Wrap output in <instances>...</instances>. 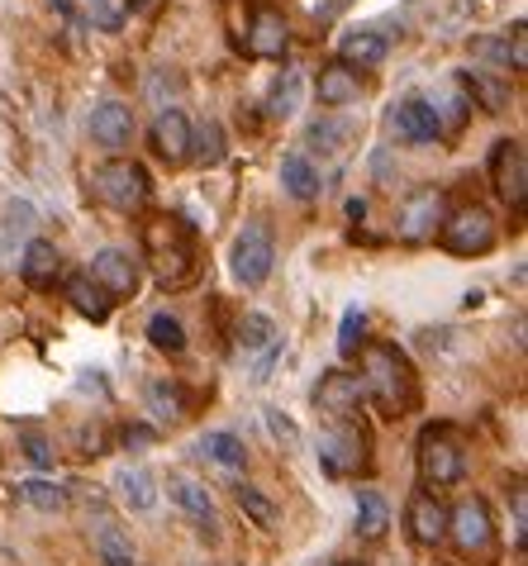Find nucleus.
I'll use <instances>...</instances> for the list:
<instances>
[{"label":"nucleus","instance_id":"f257e3e1","mask_svg":"<svg viewBox=\"0 0 528 566\" xmlns=\"http://www.w3.org/2000/svg\"><path fill=\"white\" fill-rule=\"evenodd\" d=\"M357 361H362V396L377 405L381 419H405L414 415L419 405V376H414V361L405 357V348L395 343H362L357 348Z\"/></svg>","mask_w":528,"mask_h":566},{"label":"nucleus","instance_id":"f03ea898","mask_svg":"<svg viewBox=\"0 0 528 566\" xmlns=\"http://www.w3.org/2000/svg\"><path fill=\"white\" fill-rule=\"evenodd\" d=\"M144 253H148V266L162 291L196 286V276H200L196 224H186L177 214H158L152 224H144Z\"/></svg>","mask_w":528,"mask_h":566},{"label":"nucleus","instance_id":"7ed1b4c3","mask_svg":"<svg viewBox=\"0 0 528 566\" xmlns=\"http://www.w3.org/2000/svg\"><path fill=\"white\" fill-rule=\"evenodd\" d=\"M419 476L433 491L443 485H457L467 476V438H462L457 423H429L419 433Z\"/></svg>","mask_w":528,"mask_h":566},{"label":"nucleus","instance_id":"20e7f679","mask_svg":"<svg viewBox=\"0 0 528 566\" xmlns=\"http://www.w3.org/2000/svg\"><path fill=\"white\" fill-rule=\"evenodd\" d=\"M91 186H96V196L119 214H134L152 200V177L134 163V157H110V163H101Z\"/></svg>","mask_w":528,"mask_h":566},{"label":"nucleus","instance_id":"39448f33","mask_svg":"<svg viewBox=\"0 0 528 566\" xmlns=\"http://www.w3.org/2000/svg\"><path fill=\"white\" fill-rule=\"evenodd\" d=\"M495 239H500V224H495V214L486 206H462L443 219L439 229V243L447 248L453 258H486Z\"/></svg>","mask_w":528,"mask_h":566},{"label":"nucleus","instance_id":"423d86ee","mask_svg":"<svg viewBox=\"0 0 528 566\" xmlns=\"http://www.w3.org/2000/svg\"><path fill=\"white\" fill-rule=\"evenodd\" d=\"M447 538L457 543L462 557L472 562H490L495 557V518L490 505L481 495H467L457 510H447Z\"/></svg>","mask_w":528,"mask_h":566},{"label":"nucleus","instance_id":"0eeeda50","mask_svg":"<svg viewBox=\"0 0 528 566\" xmlns=\"http://www.w3.org/2000/svg\"><path fill=\"white\" fill-rule=\"evenodd\" d=\"M319 467L329 476H367L371 471V433L357 419H344L329 438H319Z\"/></svg>","mask_w":528,"mask_h":566},{"label":"nucleus","instance_id":"6e6552de","mask_svg":"<svg viewBox=\"0 0 528 566\" xmlns=\"http://www.w3.org/2000/svg\"><path fill=\"white\" fill-rule=\"evenodd\" d=\"M229 262H234V276H239V286H247V291L267 286V276H272V262H276L272 229H267V224H243V233L234 239V253H229Z\"/></svg>","mask_w":528,"mask_h":566},{"label":"nucleus","instance_id":"1a4fd4ad","mask_svg":"<svg viewBox=\"0 0 528 566\" xmlns=\"http://www.w3.org/2000/svg\"><path fill=\"white\" fill-rule=\"evenodd\" d=\"M443 219H447V196L433 191V186H419L395 214V233L405 243H429L443 229Z\"/></svg>","mask_w":528,"mask_h":566},{"label":"nucleus","instance_id":"9d476101","mask_svg":"<svg viewBox=\"0 0 528 566\" xmlns=\"http://www.w3.org/2000/svg\"><path fill=\"white\" fill-rule=\"evenodd\" d=\"M490 181H495V191H500L505 206L524 210V200H528V163H524L519 138H500V144L490 148Z\"/></svg>","mask_w":528,"mask_h":566},{"label":"nucleus","instance_id":"9b49d317","mask_svg":"<svg viewBox=\"0 0 528 566\" xmlns=\"http://www.w3.org/2000/svg\"><path fill=\"white\" fill-rule=\"evenodd\" d=\"M86 276L96 281L110 301H129V295L138 291V281H144V272H138V258L124 253V248H101V253L91 258Z\"/></svg>","mask_w":528,"mask_h":566},{"label":"nucleus","instance_id":"f8f14e48","mask_svg":"<svg viewBox=\"0 0 528 566\" xmlns=\"http://www.w3.org/2000/svg\"><path fill=\"white\" fill-rule=\"evenodd\" d=\"M362 381H357L352 371H324L319 376V386H315V405H319V415H329L334 423H344L352 419L357 410H362Z\"/></svg>","mask_w":528,"mask_h":566},{"label":"nucleus","instance_id":"ddd939ff","mask_svg":"<svg viewBox=\"0 0 528 566\" xmlns=\"http://www.w3.org/2000/svg\"><path fill=\"white\" fill-rule=\"evenodd\" d=\"M405 528L419 547H439L447 538V505L439 500V491H414L405 505Z\"/></svg>","mask_w":528,"mask_h":566},{"label":"nucleus","instance_id":"4468645a","mask_svg":"<svg viewBox=\"0 0 528 566\" xmlns=\"http://www.w3.org/2000/svg\"><path fill=\"white\" fill-rule=\"evenodd\" d=\"M148 144L167 167L186 163V157H191V119H186L177 105L158 109V119H152V129H148Z\"/></svg>","mask_w":528,"mask_h":566},{"label":"nucleus","instance_id":"2eb2a0df","mask_svg":"<svg viewBox=\"0 0 528 566\" xmlns=\"http://www.w3.org/2000/svg\"><path fill=\"white\" fill-rule=\"evenodd\" d=\"M391 134L400 144H439L443 138V124L433 115V105L424 96H410L391 109Z\"/></svg>","mask_w":528,"mask_h":566},{"label":"nucleus","instance_id":"dca6fc26","mask_svg":"<svg viewBox=\"0 0 528 566\" xmlns=\"http://www.w3.org/2000/svg\"><path fill=\"white\" fill-rule=\"evenodd\" d=\"M91 138L119 157L134 144V109L124 101H101L96 109H91Z\"/></svg>","mask_w":528,"mask_h":566},{"label":"nucleus","instance_id":"f3484780","mask_svg":"<svg viewBox=\"0 0 528 566\" xmlns=\"http://www.w3.org/2000/svg\"><path fill=\"white\" fill-rule=\"evenodd\" d=\"M167 495H172V505L177 510H186L200 524V533L214 543L220 538V518H214V495H210V485H200V481H191V476H172L167 481Z\"/></svg>","mask_w":528,"mask_h":566},{"label":"nucleus","instance_id":"a211bd4d","mask_svg":"<svg viewBox=\"0 0 528 566\" xmlns=\"http://www.w3.org/2000/svg\"><path fill=\"white\" fill-rule=\"evenodd\" d=\"M20 276L34 291H53L57 281H62V253H57L49 239H29L24 243V258H20Z\"/></svg>","mask_w":528,"mask_h":566},{"label":"nucleus","instance_id":"6ab92c4d","mask_svg":"<svg viewBox=\"0 0 528 566\" xmlns=\"http://www.w3.org/2000/svg\"><path fill=\"white\" fill-rule=\"evenodd\" d=\"M315 96L324 109H344V105H357L362 96V76L344 62H329V67H319V82H315Z\"/></svg>","mask_w":528,"mask_h":566},{"label":"nucleus","instance_id":"aec40b11","mask_svg":"<svg viewBox=\"0 0 528 566\" xmlns=\"http://www.w3.org/2000/svg\"><path fill=\"white\" fill-rule=\"evenodd\" d=\"M196 458L224 467V471H243L247 467V443L239 433H229V429H210V433L196 438Z\"/></svg>","mask_w":528,"mask_h":566},{"label":"nucleus","instance_id":"412c9836","mask_svg":"<svg viewBox=\"0 0 528 566\" xmlns=\"http://www.w3.org/2000/svg\"><path fill=\"white\" fill-rule=\"evenodd\" d=\"M243 43H247V53H253V57H282L286 43H291L282 10H257L253 14V29H247Z\"/></svg>","mask_w":528,"mask_h":566},{"label":"nucleus","instance_id":"4be33fe9","mask_svg":"<svg viewBox=\"0 0 528 566\" xmlns=\"http://www.w3.org/2000/svg\"><path fill=\"white\" fill-rule=\"evenodd\" d=\"M338 62L352 67V72L381 67L386 62V34H377V29H352V34H344V43H338Z\"/></svg>","mask_w":528,"mask_h":566},{"label":"nucleus","instance_id":"5701e85b","mask_svg":"<svg viewBox=\"0 0 528 566\" xmlns=\"http://www.w3.org/2000/svg\"><path fill=\"white\" fill-rule=\"evenodd\" d=\"M67 301H72V310L82 314V319H91V324H105V319H110V310H115V301H110V295H105L86 272L67 276Z\"/></svg>","mask_w":528,"mask_h":566},{"label":"nucleus","instance_id":"b1692460","mask_svg":"<svg viewBox=\"0 0 528 566\" xmlns=\"http://www.w3.org/2000/svg\"><path fill=\"white\" fill-rule=\"evenodd\" d=\"M115 495H119V505H124V510L148 514L152 505H158V481H152L144 467H124L119 476H115Z\"/></svg>","mask_w":528,"mask_h":566},{"label":"nucleus","instance_id":"393cba45","mask_svg":"<svg viewBox=\"0 0 528 566\" xmlns=\"http://www.w3.org/2000/svg\"><path fill=\"white\" fill-rule=\"evenodd\" d=\"M144 405H148V415L158 419V423H181L186 419V390L172 381V376H158V381H148Z\"/></svg>","mask_w":528,"mask_h":566},{"label":"nucleus","instance_id":"a878e982","mask_svg":"<svg viewBox=\"0 0 528 566\" xmlns=\"http://www.w3.org/2000/svg\"><path fill=\"white\" fill-rule=\"evenodd\" d=\"M10 491H14V500H20V505L39 510V514H62V510L72 505V495L62 491L57 481H39V476H34V481H14Z\"/></svg>","mask_w":528,"mask_h":566},{"label":"nucleus","instance_id":"bb28decb","mask_svg":"<svg viewBox=\"0 0 528 566\" xmlns=\"http://www.w3.org/2000/svg\"><path fill=\"white\" fill-rule=\"evenodd\" d=\"M282 186H286V196H295V200H315L319 196L315 163H309L305 153H286L282 157Z\"/></svg>","mask_w":528,"mask_h":566},{"label":"nucleus","instance_id":"cd10ccee","mask_svg":"<svg viewBox=\"0 0 528 566\" xmlns=\"http://www.w3.org/2000/svg\"><path fill=\"white\" fill-rule=\"evenodd\" d=\"M305 105V72H282V82L272 86V101H267V115L272 119H295Z\"/></svg>","mask_w":528,"mask_h":566},{"label":"nucleus","instance_id":"c85d7f7f","mask_svg":"<svg viewBox=\"0 0 528 566\" xmlns=\"http://www.w3.org/2000/svg\"><path fill=\"white\" fill-rule=\"evenodd\" d=\"M148 343L158 353H167V357H181L186 348H191V343H186V324L177 319V314H167V310H158L148 319Z\"/></svg>","mask_w":528,"mask_h":566},{"label":"nucleus","instance_id":"c756f323","mask_svg":"<svg viewBox=\"0 0 528 566\" xmlns=\"http://www.w3.org/2000/svg\"><path fill=\"white\" fill-rule=\"evenodd\" d=\"M391 528V505L381 491H357V533L362 538H381Z\"/></svg>","mask_w":528,"mask_h":566},{"label":"nucleus","instance_id":"7c9ffc66","mask_svg":"<svg viewBox=\"0 0 528 566\" xmlns=\"http://www.w3.org/2000/svg\"><path fill=\"white\" fill-rule=\"evenodd\" d=\"M357 129L362 124L357 119H319V124H309V148H319V153H344L352 138H357Z\"/></svg>","mask_w":528,"mask_h":566},{"label":"nucleus","instance_id":"2f4dec72","mask_svg":"<svg viewBox=\"0 0 528 566\" xmlns=\"http://www.w3.org/2000/svg\"><path fill=\"white\" fill-rule=\"evenodd\" d=\"M91 543H96L101 566H134V543H129V533L124 528L101 524L96 533H91Z\"/></svg>","mask_w":528,"mask_h":566},{"label":"nucleus","instance_id":"473e14b6","mask_svg":"<svg viewBox=\"0 0 528 566\" xmlns=\"http://www.w3.org/2000/svg\"><path fill=\"white\" fill-rule=\"evenodd\" d=\"M239 510L253 518L257 528H276V524H282V510H276V500L262 491V485H239Z\"/></svg>","mask_w":528,"mask_h":566},{"label":"nucleus","instance_id":"72a5a7b5","mask_svg":"<svg viewBox=\"0 0 528 566\" xmlns=\"http://www.w3.org/2000/svg\"><path fill=\"white\" fill-rule=\"evenodd\" d=\"M191 153H196L205 167H220V163H224V129H220V124L205 119L200 129H191Z\"/></svg>","mask_w":528,"mask_h":566},{"label":"nucleus","instance_id":"f704fd0d","mask_svg":"<svg viewBox=\"0 0 528 566\" xmlns=\"http://www.w3.org/2000/svg\"><path fill=\"white\" fill-rule=\"evenodd\" d=\"M362 328H367V310H362V305H348V310H344V324H338V353L357 357V348L367 343Z\"/></svg>","mask_w":528,"mask_h":566},{"label":"nucleus","instance_id":"c9c22d12","mask_svg":"<svg viewBox=\"0 0 528 566\" xmlns=\"http://www.w3.org/2000/svg\"><path fill=\"white\" fill-rule=\"evenodd\" d=\"M272 338H276V324L267 319V314H247V319L239 324V348L243 353H262Z\"/></svg>","mask_w":528,"mask_h":566},{"label":"nucleus","instance_id":"e433bc0d","mask_svg":"<svg viewBox=\"0 0 528 566\" xmlns=\"http://www.w3.org/2000/svg\"><path fill=\"white\" fill-rule=\"evenodd\" d=\"M20 452L29 462H34L39 471H53V462H57V452H53V443L43 438L39 429H29V433H20Z\"/></svg>","mask_w":528,"mask_h":566},{"label":"nucleus","instance_id":"4c0bfd02","mask_svg":"<svg viewBox=\"0 0 528 566\" xmlns=\"http://www.w3.org/2000/svg\"><path fill=\"white\" fill-rule=\"evenodd\" d=\"M86 14H91V24H96V29H105V34H115V29L124 24V14H119L115 0H86Z\"/></svg>","mask_w":528,"mask_h":566},{"label":"nucleus","instance_id":"58836bf2","mask_svg":"<svg viewBox=\"0 0 528 566\" xmlns=\"http://www.w3.org/2000/svg\"><path fill=\"white\" fill-rule=\"evenodd\" d=\"M29 224H34V206H29V200H10L6 233H29Z\"/></svg>","mask_w":528,"mask_h":566},{"label":"nucleus","instance_id":"ea45409f","mask_svg":"<svg viewBox=\"0 0 528 566\" xmlns=\"http://www.w3.org/2000/svg\"><path fill=\"white\" fill-rule=\"evenodd\" d=\"M267 429H272V438H276V443H286V448H295V443H300V429H295V423H291L282 410H267Z\"/></svg>","mask_w":528,"mask_h":566},{"label":"nucleus","instance_id":"a19ab883","mask_svg":"<svg viewBox=\"0 0 528 566\" xmlns=\"http://www.w3.org/2000/svg\"><path fill=\"white\" fill-rule=\"evenodd\" d=\"M282 361V338H272L267 348H262V357H257V367H253V381L262 386V381H272V367Z\"/></svg>","mask_w":528,"mask_h":566},{"label":"nucleus","instance_id":"79ce46f5","mask_svg":"<svg viewBox=\"0 0 528 566\" xmlns=\"http://www.w3.org/2000/svg\"><path fill=\"white\" fill-rule=\"evenodd\" d=\"M344 210H348V219H352V224H357V219H367V200H362V196H352V200H348V206H344Z\"/></svg>","mask_w":528,"mask_h":566},{"label":"nucleus","instance_id":"37998d69","mask_svg":"<svg viewBox=\"0 0 528 566\" xmlns=\"http://www.w3.org/2000/svg\"><path fill=\"white\" fill-rule=\"evenodd\" d=\"M49 6H53L57 14H72V0H49Z\"/></svg>","mask_w":528,"mask_h":566},{"label":"nucleus","instance_id":"c03bdc74","mask_svg":"<svg viewBox=\"0 0 528 566\" xmlns=\"http://www.w3.org/2000/svg\"><path fill=\"white\" fill-rule=\"evenodd\" d=\"M338 566H362V562H338Z\"/></svg>","mask_w":528,"mask_h":566},{"label":"nucleus","instance_id":"a18cd8bd","mask_svg":"<svg viewBox=\"0 0 528 566\" xmlns=\"http://www.w3.org/2000/svg\"><path fill=\"white\" fill-rule=\"evenodd\" d=\"M0 458H6V452H0Z\"/></svg>","mask_w":528,"mask_h":566}]
</instances>
